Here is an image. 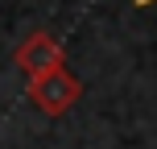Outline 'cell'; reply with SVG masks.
I'll list each match as a JSON object with an SVG mask.
<instances>
[{
  "label": "cell",
  "instance_id": "6da1fadb",
  "mask_svg": "<svg viewBox=\"0 0 157 149\" xmlns=\"http://www.w3.org/2000/svg\"><path fill=\"white\" fill-rule=\"evenodd\" d=\"M25 95H29L33 108L46 112V116H66V112L75 108V100L83 95V83H78V79L66 71V66H58V71H50V75L29 79Z\"/></svg>",
  "mask_w": 157,
  "mask_h": 149
},
{
  "label": "cell",
  "instance_id": "7a4b0ae2",
  "mask_svg": "<svg viewBox=\"0 0 157 149\" xmlns=\"http://www.w3.org/2000/svg\"><path fill=\"white\" fill-rule=\"evenodd\" d=\"M13 62L25 71V79H37V75H50V71H58V66H66V46L54 33L37 29V33H29V37L17 46Z\"/></svg>",
  "mask_w": 157,
  "mask_h": 149
},
{
  "label": "cell",
  "instance_id": "3957f363",
  "mask_svg": "<svg viewBox=\"0 0 157 149\" xmlns=\"http://www.w3.org/2000/svg\"><path fill=\"white\" fill-rule=\"evenodd\" d=\"M132 4H136V8H149V4H157V0H132Z\"/></svg>",
  "mask_w": 157,
  "mask_h": 149
}]
</instances>
